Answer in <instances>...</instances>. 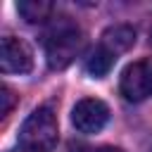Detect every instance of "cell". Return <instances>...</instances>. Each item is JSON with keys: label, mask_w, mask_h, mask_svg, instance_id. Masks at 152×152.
<instances>
[{"label": "cell", "mask_w": 152, "mask_h": 152, "mask_svg": "<svg viewBox=\"0 0 152 152\" xmlns=\"http://www.w3.org/2000/svg\"><path fill=\"white\" fill-rule=\"evenodd\" d=\"M83 50V31L71 17H55L45 33V55L52 69L69 66Z\"/></svg>", "instance_id": "cell-1"}, {"label": "cell", "mask_w": 152, "mask_h": 152, "mask_svg": "<svg viewBox=\"0 0 152 152\" xmlns=\"http://www.w3.org/2000/svg\"><path fill=\"white\" fill-rule=\"evenodd\" d=\"M57 142V119L50 107H38L28 114L19 131V145L36 147V150H52Z\"/></svg>", "instance_id": "cell-2"}, {"label": "cell", "mask_w": 152, "mask_h": 152, "mask_svg": "<svg viewBox=\"0 0 152 152\" xmlns=\"http://www.w3.org/2000/svg\"><path fill=\"white\" fill-rule=\"evenodd\" d=\"M119 90L128 102H142L147 95H152V59L128 64L121 74Z\"/></svg>", "instance_id": "cell-3"}, {"label": "cell", "mask_w": 152, "mask_h": 152, "mask_svg": "<svg viewBox=\"0 0 152 152\" xmlns=\"http://www.w3.org/2000/svg\"><path fill=\"white\" fill-rule=\"evenodd\" d=\"M109 121V107L97 97H83L71 109V124L81 133H97Z\"/></svg>", "instance_id": "cell-4"}, {"label": "cell", "mask_w": 152, "mask_h": 152, "mask_svg": "<svg viewBox=\"0 0 152 152\" xmlns=\"http://www.w3.org/2000/svg\"><path fill=\"white\" fill-rule=\"evenodd\" d=\"M31 66H33L31 48L14 36H5L0 45V69L5 74H28Z\"/></svg>", "instance_id": "cell-5"}, {"label": "cell", "mask_w": 152, "mask_h": 152, "mask_svg": "<svg viewBox=\"0 0 152 152\" xmlns=\"http://www.w3.org/2000/svg\"><path fill=\"white\" fill-rule=\"evenodd\" d=\"M133 43H135V31H133L128 24L109 26V28L102 33V45H104L109 52H114V55L131 50V48H133Z\"/></svg>", "instance_id": "cell-6"}, {"label": "cell", "mask_w": 152, "mask_h": 152, "mask_svg": "<svg viewBox=\"0 0 152 152\" xmlns=\"http://www.w3.org/2000/svg\"><path fill=\"white\" fill-rule=\"evenodd\" d=\"M114 59H116V55L109 52L104 45H100V48H95V50L90 52V57L86 59V71H88L93 78H102V76H107L109 69L114 66Z\"/></svg>", "instance_id": "cell-7"}, {"label": "cell", "mask_w": 152, "mask_h": 152, "mask_svg": "<svg viewBox=\"0 0 152 152\" xmlns=\"http://www.w3.org/2000/svg\"><path fill=\"white\" fill-rule=\"evenodd\" d=\"M17 12H19L28 24H40V21L50 19L52 5L45 2V0H21V2H17Z\"/></svg>", "instance_id": "cell-8"}, {"label": "cell", "mask_w": 152, "mask_h": 152, "mask_svg": "<svg viewBox=\"0 0 152 152\" xmlns=\"http://www.w3.org/2000/svg\"><path fill=\"white\" fill-rule=\"evenodd\" d=\"M0 100H2V109H0V114H2V119H5V116L12 112V104H14V93L5 86V88H2V93H0Z\"/></svg>", "instance_id": "cell-9"}, {"label": "cell", "mask_w": 152, "mask_h": 152, "mask_svg": "<svg viewBox=\"0 0 152 152\" xmlns=\"http://www.w3.org/2000/svg\"><path fill=\"white\" fill-rule=\"evenodd\" d=\"M69 152H121L119 147H86V145H71Z\"/></svg>", "instance_id": "cell-10"}, {"label": "cell", "mask_w": 152, "mask_h": 152, "mask_svg": "<svg viewBox=\"0 0 152 152\" xmlns=\"http://www.w3.org/2000/svg\"><path fill=\"white\" fill-rule=\"evenodd\" d=\"M14 152H43V150H36V147H26V145H19Z\"/></svg>", "instance_id": "cell-11"}, {"label": "cell", "mask_w": 152, "mask_h": 152, "mask_svg": "<svg viewBox=\"0 0 152 152\" xmlns=\"http://www.w3.org/2000/svg\"><path fill=\"white\" fill-rule=\"evenodd\" d=\"M150 40H152V31H150Z\"/></svg>", "instance_id": "cell-12"}]
</instances>
